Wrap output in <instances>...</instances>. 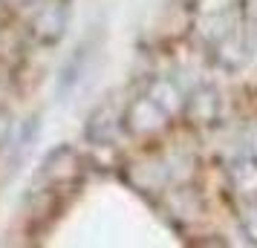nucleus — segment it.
I'll use <instances>...</instances> for the list:
<instances>
[{"label": "nucleus", "instance_id": "obj_1", "mask_svg": "<svg viewBox=\"0 0 257 248\" xmlns=\"http://www.w3.org/2000/svg\"><path fill=\"white\" fill-rule=\"evenodd\" d=\"M67 24H70V0H38L32 6L26 35L41 47H55L67 35Z\"/></svg>", "mask_w": 257, "mask_h": 248}, {"label": "nucleus", "instance_id": "obj_2", "mask_svg": "<svg viewBox=\"0 0 257 248\" xmlns=\"http://www.w3.org/2000/svg\"><path fill=\"white\" fill-rule=\"evenodd\" d=\"M81 173H84L81 156L75 153L72 147H55V150L44 159V165H41L38 182H41L44 188H38V190L55 196L58 190H67V188H72V185H78V182H81Z\"/></svg>", "mask_w": 257, "mask_h": 248}, {"label": "nucleus", "instance_id": "obj_3", "mask_svg": "<svg viewBox=\"0 0 257 248\" xmlns=\"http://www.w3.org/2000/svg\"><path fill=\"white\" fill-rule=\"evenodd\" d=\"M26 64V32L12 21H0V84H12Z\"/></svg>", "mask_w": 257, "mask_h": 248}, {"label": "nucleus", "instance_id": "obj_4", "mask_svg": "<svg viewBox=\"0 0 257 248\" xmlns=\"http://www.w3.org/2000/svg\"><path fill=\"white\" fill-rule=\"evenodd\" d=\"M168 118L171 116H168L153 98L142 95V98H136V101L127 107V113L121 116V121H124V127H127L130 133H136V136H151V133L162 130L165 124H168Z\"/></svg>", "mask_w": 257, "mask_h": 248}, {"label": "nucleus", "instance_id": "obj_5", "mask_svg": "<svg viewBox=\"0 0 257 248\" xmlns=\"http://www.w3.org/2000/svg\"><path fill=\"white\" fill-rule=\"evenodd\" d=\"M118 127H121V116H118L113 104L104 101L101 107H95L90 118H87V139L93 144H113Z\"/></svg>", "mask_w": 257, "mask_h": 248}, {"label": "nucleus", "instance_id": "obj_6", "mask_svg": "<svg viewBox=\"0 0 257 248\" xmlns=\"http://www.w3.org/2000/svg\"><path fill=\"white\" fill-rule=\"evenodd\" d=\"M217 107H220V101H217V93H214V90H199V93H194L191 98H185L182 110H185L197 124H208V121L217 118Z\"/></svg>", "mask_w": 257, "mask_h": 248}, {"label": "nucleus", "instance_id": "obj_7", "mask_svg": "<svg viewBox=\"0 0 257 248\" xmlns=\"http://www.w3.org/2000/svg\"><path fill=\"white\" fill-rule=\"evenodd\" d=\"M231 182L237 193L243 196H257V159L254 156H245V159H237L231 165Z\"/></svg>", "mask_w": 257, "mask_h": 248}, {"label": "nucleus", "instance_id": "obj_8", "mask_svg": "<svg viewBox=\"0 0 257 248\" xmlns=\"http://www.w3.org/2000/svg\"><path fill=\"white\" fill-rule=\"evenodd\" d=\"M145 95H148V98H153V101L162 107L168 116L179 113V110H182V104H185L182 93H179V90H176L171 81H165V78H156V81L148 87V93H145Z\"/></svg>", "mask_w": 257, "mask_h": 248}, {"label": "nucleus", "instance_id": "obj_9", "mask_svg": "<svg viewBox=\"0 0 257 248\" xmlns=\"http://www.w3.org/2000/svg\"><path fill=\"white\" fill-rule=\"evenodd\" d=\"M38 0H0V6L6 9V12H29L32 6H35Z\"/></svg>", "mask_w": 257, "mask_h": 248}, {"label": "nucleus", "instance_id": "obj_10", "mask_svg": "<svg viewBox=\"0 0 257 248\" xmlns=\"http://www.w3.org/2000/svg\"><path fill=\"white\" fill-rule=\"evenodd\" d=\"M243 225H245V234L251 236V239H257V205L243 213Z\"/></svg>", "mask_w": 257, "mask_h": 248}, {"label": "nucleus", "instance_id": "obj_11", "mask_svg": "<svg viewBox=\"0 0 257 248\" xmlns=\"http://www.w3.org/2000/svg\"><path fill=\"white\" fill-rule=\"evenodd\" d=\"M9 133H12V121L6 116V110H0V147L9 142Z\"/></svg>", "mask_w": 257, "mask_h": 248}]
</instances>
